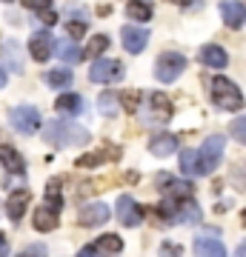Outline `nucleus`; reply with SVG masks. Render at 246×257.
Returning a JSON list of instances; mask_svg holds the SVG:
<instances>
[{"instance_id": "nucleus-35", "label": "nucleus", "mask_w": 246, "mask_h": 257, "mask_svg": "<svg viewBox=\"0 0 246 257\" xmlns=\"http://www.w3.org/2000/svg\"><path fill=\"white\" fill-rule=\"evenodd\" d=\"M86 23H89V20H72V23H69V37H77V40H80V37L86 35Z\"/></svg>"}, {"instance_id": "nucleus-20", "label": "nucleus", "mask_w": 246, "mask_h": 257, "mask_svg": "<svg viewBox=\"0 0 246 257\" xmlns=\"http://www.w3.org/2000/svg\"><path fill=\"white\" fill-rule=\"evenodd\" d=\"M32 223H35L37 231H52L57 226V211L52 209V206H43V209L35 211V217H32Z\"/></svg>"}, {"instance_id": "nucleus-14", "label": "nucleus", "mask_w": 246, "mask_h": 257, "mask_svg": "<svg viewBox=\"0 0 246 257\" xmlns=\"http://www.w3.org/2000/svg\"><path fill=\"white\" fill-rule=\"evenodd\" d=\"M29 197L32 194L26 189H18V192H9V200H6V214H9V220L18 223L23 214H26V206H29Z\"/></svg>"}, {"instance_id": "nucleus-18", "label": "nucleus", "mask_w": 246, "mask_h": 257, "mask_svg": "<svg viewBox=\"0 0 246 257\" xmlns=\"http://www.w3.org/2000/svg\"><path fill=\"white\" fill-rule=\"evenodd\" d=\"M55 55L63 63H77L80 57H86V52H80L77 43H72V40H55Z\"/></svg>"}, {"instance_id": "nucleus-16", "label": "nucleus", "mask_w": 246, "mask_h": 257, "mask_svg": "<svg viewBox=\"0 0 246 257\" xmlns=\"http://www.w3.org/2000/svg\"><path fill=\"white\" fill-rule=\"evenodd\" d=\"M195 257H226V248L218 237H198L195 240Z\"/></svg>"}, {"instance_id": "nucleus-23", "label": "nucleus", "mask_w": 246, "mask_h": 257, "mask_svg": "<svg viewBox=\"0 0 246 257\" xmlns=\"http://www.w3.org/2000/svg\"><path fill=\"white\" fill-rule=\"evenodd\" d=\"M181 172L186 177H198L201 175V157H198V152H183L181 155Z\"/></svg>"}, {"instance_id": "nucleus-30", "label": "nucleus", "mask_w": 246, "mask_h": 257, "mask_svg": "<svg viewBox=\"0 0 246 257\" xmlns=\"http://www.w3.org/2000/svg\"><path fill=\"white\" fill-rule=\"evenodd\" d=\"M98 106H101V109H103V114H109V117H112V114H118V97H115V94H109V92H106V94H101V100H98Z\"/></svg>"}, {"instance_id": "nucleus-41", "label": "nucleus", "mask_w": 246, "mask_h": 257, "mask_svg": "<svg viewBox=\"0 0 246 257\" xmlns=\"http://www.w3.org/2000/svg\"><path fill=\"white\" fill-rule=\"evenodd\" d=\"M235 257H246V240L237 246V251H235Z\"/></svg>"}, {"instance_id": "nucleus-5", "label": "nucleus", "mask_w": 246, "mask_h": 257, "mask_svg": "<svg viewBox=\"0 0 246 257\" xmlns=\"http://www.w3.org/2000/svg\"><path fill=\"white\" fill-rule=\"evenodd\" d=\"M123 63L112 60V57H98L95 63L89 66V80L95 83H118L123 80Z\"/></svg>"}, {"instance_id": "nucleus-27", "label": "nucleus", "mask_w": 246, "mask_h": 257, "mask_svg": "<svg viewBox=\"0 0 246 257\" xmlns=\"http://www.w3.org/2000/svg\"><path fill=\"white\" fill-rule=\"evenodd\" d=\"M178 223H201V209L195 206L192 200H183L181 203V214H178Z\"/></svg>"}, {"instance_id": "nucleus-7", "label": "nucleus", "mask_w": 246, "mask_h": 257, "mask_svg": "<svg viewBox=\"0 0 246 257\" xmlns=\"http://www.w3.org/2000/svg\"><path fill=\"white\" fill-rule=\"evenodd\" d=\"M157 189L169 192V197H178V200H192V194H195V186L189 180H178V177L166 175V172L157 175Z\"/></svg>"}, {"instance_id": "nucleus-19", "label": "nucleus", "mask_w": 246, "mask_h": 257, "mask_svg": "<svg viewBox=\"0 0 246 257\" xmlns=\"http://www.w3.org/2000/svg\"><path fill=\"white\" fill-rule=\"evenodd\" d=\"M55 109L63 111V114H80L83 111V97L80 94H74V92H66V94H60V97L55 100Z\"/></svg>"}, {"instance_id": "nucleus-15", "label": "nucleus", "mask_w": 246, "mask_h": 257, "mask_svg": "<svg viewBox=\"0 0 246 257\" xmlns=\"http://www.w3.org/2000/svg\"><path fill=\"white\" fill-rule=\"evenodd\" d=\"M0 166L9 175H23L26 172V160L18 155V149H12V146H0Z\"/></svg>"}, {"instance_id": "nucleus-32", "label": "nucleus", "mask_w": 246, "mask_h": 257, "mask_svg": "<svg viewBox=\"0 0 246 257\" xmlns=\"http://www.w3.org/2000/svg\"><path fill=\"white\" fill-rule=\"evenodd\" d=\"M229 132H232V138H235L237 143H243V146H246V114H240V117L232 123V128H229Z\"/></svg>"}, {"instance_id": "nucleus-21", "label": "nucleus", "mask_w": 246, "mask_h": 257, "mask_svg": "<svg viewBox=\"0 0 246 257\" xmlns=\"http://www.w3.org/2000/svg\"><path fill=\"white\" fill-rule=\"evenodd\" d=\"M126 18H132L135 23H149L152 20V3L149 0H132L126 6Z\"/></svg>"}, {"instance_id": "nucleus-39", "label": "nucleus", "mask_w": 246, "mask_h": 257, "mask_svg": "<svg viewBox=\"0 0 246 257\" xmlns=\"http://www.w3.org/2000/svg\"><path fill=\"white\" fill-rule=\"evenodd\" d=\"M37 15H40V20H43L46 26H52V23H57V15L52 9H46V12H37Z\"/></svg>"}, {"instance_id": "nucleus-17", "label": "nucleus", "mask_w": 246, "mask_h": 257, "mask_svg": "<svg viewBox=\"0 0 246 257\" xmlns=\"http://www.w3.org/2000/svg\"><path fill=\"white\" fill-rule=\"evenodd\" d=\"M201 63H203V66H209V69H223V66L229 63V57H226V52H223L220 46L209 43V46H203V49H201Z\"/></svg>"}, {"instance_id": "nucleus-2", "label": "nucleus", "mask_w": 246, "mask_h": 257, "mask_svg": "<svg viewBox=\"0 0 246 257\" xmlns=\"http://www.w3.org/2000/svg\"><path fill=\"white\" fill-rule=\"evenodd\" d=\"M209 94H212V103H215L218 109H223V111L243 109V94H240V89H237L232 80H226V77H215Z\"/></svg>"}, {"instance_id": "nucleus-8", "label": "nucleus", "mask_w": 246, "mask_h": 257, "mask_svg": "<svg viewBox=\"0 0 246 257\" xmlns=\"http://www.w3.org/2000/svg\"><path fill=\"white\" fill-rule=\"evenodd\" d=\"M143 214H146V211L137 206L135 197L123 194V197L118 200V217H120V223H123V226H129V229L140 226V223H143Z\"/></svg>"}, {"instance_id": "nucleus-34", "label": "nucleus", "mask_w": 246, "mask_h": 257, "mask_svg": "<svg viewBox=\"0 0 246 257\" xmlns=\"http://www.w3.org/2000/svg\"><path fill=\"white\" fill-rule=\"evenodd\" d=\"M18 257H46V246H43V243H32V246L23 248Z\"/></svg>"}, {"instance_id": "nucleus-44", "label": "nucleus", "mask_w": 246, "mask_h": 257, "mask_svg": "<svg viewBox=\"0 0 246 257\" xmlns=\"http://www.w3.org/2000/svg\"><path fill=\"white\" fill-rule=\"evenodd\" d=\"M6 3H12V0H6Z\"/></svg>"}, {"instance_id": "nucleus-37", "label": "nucleus", "mask_w": 246, "mask_h": 257, "mask_svg": "<svg viewBox=\"0 0 246 257\" xmlns=\"http://www.w3.org/2000/svg\"><path fill=\"white\" fill-rule=\"evenodd\" d=\"M160 257H181V246L178 243H163L160 246Z\"/></svg>"}, {"instance_id": "nucleus-36", "label": "nucleus", "mask_w": 246, "mask_h": 257, "mask_svg": "<svg viewBox=\"0 0 246 257\" xmlns=\"http://www.w3.org/2000/svg\"><path fill=\"white\" fill-rule=\"evenodd\" d=\"M23 6L32 12H46V9H52V0H23Z\"/></svg>"}, {"instance_id": "nucleus-40", "label": "nucleus", "mask_w": 246, "mask_h": 257, "mask_svg": "<svg viewBox=\"0 0 246 257\" xmlns=\"http://www.w3.org/2000/svg\"><path fill=\"white\" fill-rule=\"evenodd\" d=\"M6 254H9V246H6V237L0 234V257H6Z\"/></svg>"}, {"instance_id": "nucleus-1", "label": "nucleus", "mask_w": 246, "mask_h": 257, "mask_svg": "<svg viewBox=\"0 0 246 257\" xmlns=\"http://www.w3.org/2000/svg\"><path fill=\"white\" fill-rule=\"evenodd\" d=\"M43 140L55 149H77V146H86L92 135L83 126L72 123V120H52L43 128Z\"/></svg>"}, {"instance_id": "nucleus-26", "label": "nucleus", "mask_w": 246, "mask_h": 257, "mask_svg": "<svg viewBox=\"0 0 246 257\" xmlns=\"http://www.w3.org/2000/svg\"><path fill=\"white\" fill-rule=\"evenodd\" d=\"M46 83H49L52 89H66V86H72V72H69V69L46 72Z\"/></svg>"}, {"instance_id": "nucleus-22", "label": "nucleus", "mask_w": 246, "mask_h": 257, "mask_svg": "<svg viewBox=\"0 0 246 257\" xmlns=\"http://www.w3.org/2000/svg\"><path fill=\"white\" fill-rule=\"evenodd\" d=\"M115 157H118V149H109V152H95V155L77 157V166H80V169H95V166L106 163V160H115Z\"/></svg>"}, {"instance_id": "nucleus-42", "label": "nucleus", "mask_w": 246, "mask_h": 257, "mask_svg": "<svg viewBox=\"0 0 246 257\" xmlns=\"http://www.w3.org/2000/svg\"><path fill=\"white\" fill-rule=\"evenodd\" d=\"M166 3H178V6H189L192 0H166Z\"/></svg>"}, {"instance_id": "nucleus-43", "label": "nucleus", "mask_w": 246, "mask_h": 257, "mask_svg": "<svg viewBox=\"0 0 246 257\" xmlns=\"http://www.w3.org/2000/svg\"><path fill=\"white\" fill-rule=\"evenodd\" d=\"M6 86V72H3V66H0V89Z\"/></svg>"}, {"instance_id": "nucleus-11", "label": "nucleus", "mask_w": 246, "mask_h": 257, "mask_svg": "<svg viewBox=\"0 0 246 257\" xmlns=\"http://www.w3.org/2000/svg\"><path fill=\"white\" fill-rule=\"evenodd\" d=\"M106 220H109V206H106V203H89V206L80 209V214H77V223L86 226V229L98 226V223H106Z\"/></svg>"}, {"instance_id": "nucleus-10", "label": "nucleus", "mask_w": 246, "mask_h": 257, "mask_svg": "<svg viewBox=\"0 0 246 257\" xmlns=\"http://www.w3.org/2000/svg\"><path fill=\"white\" fill-rule=\"evenodd\" d=\"M120 37H123V49L129 55H140L149 43V32L146 29H137V26H123L120 29Z\"/></svg>"}, {"instance_id": "nucleus-33", "label": "nucleus", "mask_w": 246, "mask_h": 257, "mask_svg": "<svg viewBox=\"0 0 246 257\" xmlns=\"http://www.w3.org/2000/svg\"><path fill=\"white\" fill-rule=\"evenodd\" d=\"M140 97H143L140 92H126L123 97H120V103H123V109H126V111H137V106H140Z\"/></svg>"}, {"instance_id": "nucleus-38", "label": "nucleus", "mask_w": 246, "mask_h": 257, "mask_svg": "<svg viewBox=\"0 0 246 257\" xmlns=\"http://www.w3.org/2000/svg\"><path fill=\"white\" fill-rule=\"evenodd\" d=\"M77 257H101V251H98V243H92V246H83L80 251H77Z\"/></svg>"}, {"instance_id": "nucleus-6", "label": "nucleus", "mask_w": 246, "mask_h": 257, "mask_svg": "<svg viewBox=\"0 0 246 257\" xmlns=\"http://www.w3.org/2000/svg\"><path fill=\"white\" fill-rule=\"evenodd\" d=\"M9 123L20 135H35L37 128H40V111L35 106H18V109H12Z\"/></svg>"}, {"instance_id": "nucleus-13", "label": "nucleus", "mask_w": 246, "mask_h": 257, "mask_svg": "<svg viewBox=\"0 0 246 257\" xmlns=\"http://www.w3.org/2000/svg\"><path fill=\"white\" fill-rule=\"evenodd\" d=\"M220 15H223V23L229 29H240L246 23V6L237 3V0H223L220 3Z\"/></svg>"}, {"instance_id": "nucleus-29", "label": "nucleus", "mask_w": 246, "mask_h": 257, "mask_svg": "<svg viewBox=\"0 0 246 257\" xmlns=\"http://www.w3.org/2000/svg\"><path fill=\"white\" fill-rule=\"evenodd\" d=\"M46 206H52L55 211H60V206H63V200H60V180H52L49 183V189H46Z\"/></svg>"}, {"instance_id": "nucleus-4", "label": "nucleus", "mask_w": 246, "mask_h": 257, "mask_svg": "<svg viewBox=\"0 0 246 257\" xmlns=\"http://www.w3.org/2000/svg\"><path fill=\"white\" fill-rule=\"evenodd\" d=\"M186 72V57L178 52H163L155 63V77L160 83H175L181 74Z\"/></svg>"}, {"instance_id": "nucleus-12", "label": "nucleus", "mask_w": 246, "mask_h": 257, "mask_svg": "<svg viewBox=\"0 0 246 257\" xmlns=\"http://www.w3.org/2000/svg\"><path fill=\"white\" fill-rule=\"evenodd\" d=\"M149 152L155 157H169L178 152V138L169 135V132H155L152 140H149Z\"/></svg>"}, {"instance_id": "nucleus-9", "label": "nucleus", "mask_w": 246, "mask_h": 257, "mask_svg": "<svg viewBox=\"0 0 246 257\" xmlns=\"http://www.w3.org/2000/svg\"><path fill=\"white\" fill-rule=\"evenodd\" d=\"M29 52H32V57L37 63H46L52 57V52H55V37L49 32H35L32 40H29Z\"/></svg>"}, {"instance_id": "nucleus-31", "label": "nucleus", "mask_w": 246, "mask_h": 257, "mask_svg": "<svg viewBox=\"0 0 246 257\" xmlns=\"http://www.w3.org/2000/svg\"><path fill=\"white\" fill-rule=\"evenodd\" d=\"M0 52H3V57H9V55H12V72H23V63H20L15 43H3V46H0Z\"/></svg>"}, {"instance_id": "nucleus-3", "label": "nucleus", "mask_w": 246, "mask_h": 257, "mask_svg": "<svg viewBox=\"0 0 246 257\" xmlns=\"http://www.w3.org/2000/svg\"><path fill=\"white\" fill-rule=\"evenodd\" d=\"M223 149H226V140L223 135H209L203 140V146L198 149V157H201V175H212L215 169L223 160Z\"/></svg>"}, {"instance_id": "nucleus-28", "label": "nucleus", "mask_w": 246, "mask_h": 257, "mask_svg": "<svg viewBox=\"0 0 246 257\" xmlns=\"http://www.w3.org/2000/svg\"><path fill=\"white\" fill-rule=\"evenodd\" d=\"M106 49H109V37L106 35H95L89 40V46H86V57H95V60H98Z\"/></svg>"}, {"instance_id": "nucleus-24", "label": "nucleus", "mask_w": 246, "mask_h": 257, "mask_svg": "<svg viewBox=\"0 0 246 257\" xmlns=\"http://www.w3.org/2000/svg\"><path fill=\"white\" fill-rule=\"evenodd\" d=\"M149 103H152V109H155V114H157L160 120L172 117V100H169L163 92H155L152 97H149Z\"/></svg>"}, {"instance_id": "nucleus-25", "label": "nucleus", "mask_w": 246, "mask_h": 257, "mask_svg": "<svg viewBox=\"0 0 246 257\" xmlns=\"http://www.w3.org/2000/svg\"><path fill=\"white\" fill-rule=\"evenodd\" d=\"M98 246H101V251H103V254L118 257L120 251H123V240H120L118 234H103V237L98 240Z\"/></svg>"}]
</instances>
